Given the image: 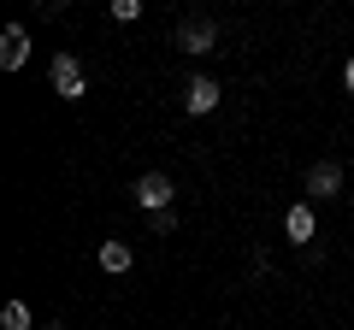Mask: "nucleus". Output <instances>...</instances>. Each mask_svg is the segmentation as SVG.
I'll list each match as a JSON object with an SVG mask.
<instances>
[{
  "label": "nucleus",
  "mask_w": 354,
  "mask_h": 330,
  "mask_svg": "<svg viewBox=\"0 0 354 330\" xmlns=\"http://www.w3.org/2000/svg\"><path fill=\"white\" fill-rule=\"evenodd\" d=\"M48 83H53L59 101H83L88 95V77H83V59H77V53H53L48 59Z\"/></svg>",
  "instance_id": "obj_1"
},
{
  "label": "nucleus",
  "mask_w": 354,
  "mask_h": 330,
  "mask_svg": "<svg viewBox=\"0 0 354 330\" xmlns=\"http://www.w3.org/2000/svg\"><path fill=\"white\" fill-rule=\"evenodd\" d=\"M130 195H136V206H142V213H165V206H171V195H177V183L165 177V171H142Z\"/></svg>",
  "instance_id": "obj_2"
},
{
  "label": "nucleus",
  "mask_w": 354,
  "mask_h": 330,
  "mask_svg": "<svg viewBox=\"0 0 354 330\" xmlns=\"http://www.w3.org/2000/svg\"><path fill=\"white\" fill-rule=\"evenodd\" d=\"M283 236H290L295 248H313V236H319V218H313V206H307V201H295L290 213H283Z\"/></svg>",
  "instance_id": "obj_3"
},
{
  "label": "nucleus",
  "mask_w": 354,
  "mask_h": 330,
  "mask_svg": "<svg viewBox=\"0 0 354 330\" xmlns=\"http://www.w3.org/2000/svg\"><path fill=\"white\" fill-rule=\"evenodd\" d=\"M213 41H218L213 18H189V24L177 30V48H183V53H213Z\"/></svg>",
  "instance_id": "obj_4"
},
{
  "label": "nucleus",
  "mask_w": 354,
  "mask_h": 330,
  "mask_svg": "<svg viewBox=\"0 0 354 330\" xmlns=\"http://www.w3.org/2000/svg\"><path fill=\"white\" fill-rule=\"evenodd\" d=\"M24 59H30V30H24V24H6V36H0V65L18 71Z\"/></svg>",
  "instance_id": "obj_5"
},
{
  "label": "nucleus",
  "mask_w": 354,
  "mask_h": 330,
  "mask_svg": "<svg viewBox=\"0 0 354 330\" xmlns=\"http://www.w3.org/2000/svg\"><path fill=\"white\" fill-rule=\"evenodd\" d=\"M218 95H225V89H218L213 77H189V89H183V106L201 118V113H213V106H218Z\"/></svg>",
  "instance_id": "obj_6"
},
{
  "label": "nucleus",
  "mask_w": 354,
  "mask_h": 330,
  "mask_svg": "<svg viewBox=\"0 0 354 330\" xmlns=\"http://www.w3.org/2000/svg\"><path fill=\"white\" fill-rule=\"evenodd\" d=\"M337 189H342V165H337V159H319L313 171H307V195L325 201V195H337Z\"/></svg>",
  "instance_id": "obj_7"
},
{
  "label": "nucleus",
  "mask_w": 354,
  "mask_h": 330,
  "mask_svg": "<svg viewBox=\"0 0 354 330\" xmlns=\"http://www.w3.org/2000/svg\"><path fill=\"white\" fill-rule=\"evenodd\" d=\"M95 260H101V271H113V278H124V271H130V242H101V254H95Z\"/></svg>",
  "instance_id": "obj_8"
},
{
  "label": "nucleus",
  "mask_w": 354,
  "mask_h": 330,
  "mask_svg": "<svg viewBox=\"0 0 354 330\" xmlns=\"http://www.w3.org/2000/svg\"><path fill=\"white\" fill-rule=\"evenodd\" d=\"M0 330H30V307L24 301H6V307H0Z\"/></svg>",
  "instance_id": "obj_9"
},
{
  "label": "nucleus",
  "mask_w": 354,
  "mask_h": 330,
  "mask_svg": "<svg viewBox=\"0 0 354 330\" xmlns=\"http://www.w3.org/2000/svg\"><path fill=\"white\" fill-rule=\"evenodd\" d=\"M113 18H118V24H136V18H142V0H113Z\"/></svg>",
  "instance_id": "obj_10"
},
{
  "label": "nucleus",
  "mask_w": 354,
  "mask_h": 330,
  "mask_svg": "<svg viewBox=\"0 0 354 330\" xmlns=\"http://www.w3.org/2000/svg\"><path fill=\"white\" fill-rule=\"evenodd\" d=\"M171 224H177V213H171V206H165V213H148V230H153V236H165Z\"/></svg>",
  "instance_id": "obj_11"
},
{
  "label": "nucleus",
  "mask_w": 354,
  "mask_h": 330,
  "mask_svg": "<svg viewBox=\"0 0 354 330\" xmlns=\"http://www.w3.org/2000/svg\"><path fill=\"white\" fill-rule=\"evenodd\" d=\"M342 83H348V95H354V59H348V65H342Z\"/></svg>",
  "instance_id": "obj_12"
},
{
  "label": "nucleus",
  "mask_w": 354,
  "mask_h": 330,
  "mask_svg": "<svg viewBox=\"0 0 354 330\" xmlns=\"http://www.w3.org/2000/svg\"><path fill=\"white\" fill-rule=\"evenodd\" d=\"M41 330H65V324H59V318H53V324H41Z\"/></svg>",
  "instance_id": "obj_13"
},
{
  "label": "nucleus",
  "mask_w": 354,
  "mask_h": 330,
  "mask_svg": "<svg viewBox=\"0 0 354 330\" xmlns=\"http://www.w3.org/2000/svg\"><path fill=\"white\" fill-rule=\"evenodd\" d=\"M348 206H354V189H348Z\"/></svg>",
  "instance_id": "obj_14"
}]
</instances>
